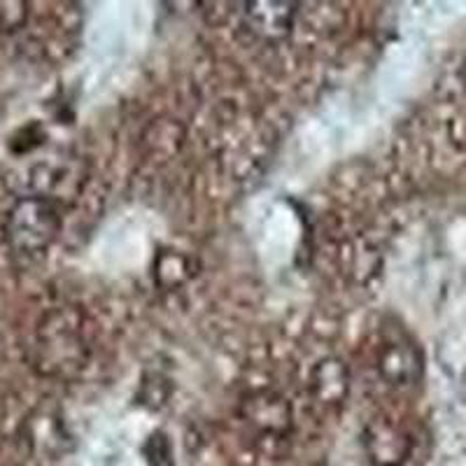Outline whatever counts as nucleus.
Masks as SVG:
<instances>
[{
    "instance_id": "nucleus-4",
    "label": "nucleus",
    "mask_w": 466,
    "mask_h": 466,
    "mask_svg": "<svg viewBox=\"0 0 466 466\" xmlns=\"http://www.w3.org/2000/svg\"><path fill=\"white\" fill-rule=\"evenodd\" d=\"M297 3L282 0H255L243 7V22L264 43H280L297 22Z\"/></svg>"
},
{
    "instance_id": "nucleus-5",
    "label": "nucleus",
    "mask_w": 466,
    "mask_h": 466,
    "mask_svg": "<svg viewBox=\"0 0 466 466\" xmlns=\"http://www.w3.org/2000/svg\"><path fill=\"white\" fill-rule=\"evenodd\" d=\"M364 448L376 466H401L410 457V436L392 422H371L364 431Z\"/></svg>"
},
{
    "instance_id": "nucleus-9",
    "label": "nucleus",
    "mask_w": 466,
    "mask_h": 466,
    "mask_svg": "<svg viewBox=\"0 0 466 466\" xmlns=\"http://www.w3.org/2000/svg\"><path fill=\"white\" fill-rule=\"evenodd\" d=\"M143 455L149 466H175L173 445L164 431H154L143 445Z\"/></svg>"
},
{
    "instance_id": "nucleus-10",
    "label": "nucleus",
    "mask_w": 466,
    "mask_h": 466,
    "mask_svg": "<svg viewBox=\"0 0 466 466\" xmlns=\"http://www.w3.org/2000/svg\"><path fill=\"white\" fill-rule=\"evenodd\" d=\"M28 3L24 0H0V31L15 33L26 24Z\"/></svg>"
},
{
    "instance_id": "nucleus-2",
    "label": "nucleus",
    "mask_w": 466,
    "mask_h": 466,
    "mask_svg": "<svg viewBox=\"0 0 466 466\" xmlns=\"http://www.w3.org/2000/svg\"><path fill=\"white\" fill-rule=\"evenodd\" d=\"M54 324H45L40 336V350H43V361L54 373H66L70 369H80L85 364V343H82L80 331L70 324L64 315H52Z\"/></svg>"
},
{
    "instance_id": "nucleus-3",
    "label": "nucleus",
    "mask_w": 466,
    "mask_h": 466,
    "mask_svg": "<svg viewBox=\"0 0 466 466\" xmlns=\"http://www.w3.org/2000/svg\"><path fill=\"white\" fill-rule=\"evenodd\" d=\"M240 415L264 439H285L291 430V408L285 397L276 392L249 394L240 406Z\"/></svg>"
},
{
    "instance_id": "nucleus-6",
    "label": "nucleus",
    "mask_w": 466,
    "mask_h": 466,
    "mask_svg": "<svg viewBox=\"0 0 466 466\" xmlns=\"http://www.w3.org/2000/svg\"><path fill=\"white\" fill-rule=\"evenodd\" d=\"M380 371L392 385H406V382L415 380L420 371L418 350L408 340H390L382 350Z\"/></svg>"
},
{
    "instance_id": "nucleus-8",
    "label": "nucleus",
    "mask_w": 466,
    "mask_h": 466,
    "mask_svg": "<svg viewBox=\"0 0 466 466\" xmlns=\"http://www.w3.org/2000/svg\"><path fill=\"white\" fill-rule=\"evenodd\" d=\"M154 280L164 289H175L197 276V261L175 248H164L154 257Z\"/></svg>"
},
{
    "instance_id": "nucleus-7",
    "label": "nucleus",
    "mask_w": 466,
    "mask_h": 466,
    "mask_svg": "<svg viewBox=\"0 0 466 466\" xmlns=\"http://www.w3.org/2000/svg\"><path fill=\"white\" fill-rule=\"evenodd\" d=\"M313 394L324 403H339L348 397L350 376L340 360H322L310 373Z\"/></svg>"
},
{
    "instance_id": "nucleus-11",
    "label": "nucleus",
    "mask_w": 466,
    "mask_h": 466,
    "mask_svg": "<svg viewBox=\"0 0 466 466\" xmlns=\"http://www.w3.org/2000/svg\"><path fill=\"white\" fill-rule=\"evenodd\" d=\"M461 75H464V82H466V61H464V70H461Z\"/></svg>"
},
{
    "instance_id": "nucleus-1",
    "label": "nucleus",
    "mask_w": 466,
    "mask_h": 466,
    "mask_svg": "<svg viewBox=\"0 0 466 466\" xmlns=\"http://www.w3.org/2000/svg\"><path fill=\"white\" fill-rule=\"evenodd\" d=\"M61 231V212L52 198L24 197L10 208L5 222L7 243L19 255L45 252Z\"/></svg>"
}]
</instances>
